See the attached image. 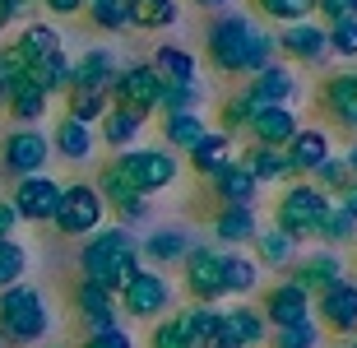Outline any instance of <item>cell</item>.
<instances>
[{"instance_id": "cell-1", "label": "cell", "mask_w": 357, "mask_h": 348, "mask_svg": "<svg viewBox=\"0 0 357 348\" xmlns=\"http://www.w3.org/2000/svg\"><path fill=\"white\" fill-rule=\"evenodd\" d=\"M204 61L223 80H251V75H260L265 66L278 61V47L274 33H265L251 14L223 10L204 24Z\"/></svg>"}, {"instance_id": "cell-2", "label": "cell", "mask_w": 357, "mask_h": 348, "mask_svg": "<svg viewBox=\"0 0 357 348\" xmlns=\"http://www.w3.org/2000/svg\"><path fill=\"white\" fill-rule=\"evenodd\" d=\"M79 279H93L121 293L126 283L135 279V269H139V237L130 228H121V223H102L98 232L79 241Z\"/></svg>"}, {"instance_id": "cell-3", "label": "cell", "mask_w": 357, "mask_h": 348, "mask_svg": "<svg viewBox=\"0 0 357 348\" xmlns=\"http://www.w3.org/2000/svg\"><path fill=\"white\" fill-rule=\"evenodd\" d=\"M52 302L38 283H10L0 288V344L5 348H42L52 335Z\"/></svg>"}, {"instance_id": "cell-4", "label": "cell", "mask_w": 357, "mask_h": 348, "mask_svg": "<svg viewBox=\"0 0 357 348\" xmlns=\"http://www.w3.org/2000/svg\"><path fill=\"white\" fill-rule=\"evenodd\" d=\"M325 209H330V195L316 190L306 176L283 181V190H278V200H274V228L288 232L292 241H302V246H306V241H316Z\"/></svg>"}, {"instance_id": "cell-5", "label": "cell", "mask_w": 357, "mask_h": 348, "mask_svg": "<svg viewBox=\"0 0 357 348\" xmlns=\"http://www.w3.org/2000/svg\"><path fill=\"white\" fill-rule=\"evenodd\" d=\"M112 162L126 172V181H130L144 200L172 190L176 181H181V172H185L181 158H176L172 149H162V144H135V149H126V153H112Z\"/></svg>"}, {"instance_id": "cell-6", "label": "cell", "mask_w": 357, "mask_h": 348, "mask_svg": "<svg viewBox=\"0 0 357 348\" xmlns=\"http://www.w3.org/2000/svg\"><path fill=\"white\" fill-rule=\"evenodd\" d=\"M116 307H121V321L153 325V321H162L167 311H176V283L167 279L162 269L139 265V269H135V279L116 293Z\"/></svg>"}, {"instance_id": "cell-7", "label": "cell", "mask_w": 357, "mask_h": 348, "mask_svg": "<svg viewBox=\"0 0 357 348\" xmlns=\"http://www.w3.org/2000/svg\"><path fill=\"white\" fill-rule=\"evenodd\" d=\"M102 223H107V204L98 195V186L93 181H61V204H56L47 228H56L70 241H84L89 232L102 228Z\"/></svg>"}, {"instance_id": "cell-8", "label": "cell", "mask_w": 357, "mask_h": 348, "mask_svg": "<svg viewBox=\"0 0 357 348\" xmlns=\"http://www.w3.org/2000/svg\"><path fill=\"white\" fill-rule=\"evenodd\" d=\"M311 316L325 330V339H339V344L357 339V274H344L339 283L320 288L311 297Z\"/></svg>"}, {"instance_id": "cell-9", "label": "cell", "mask_w": 357, "mask_h": 348, "mask_svg": "<svg viewBox=\"0 0 357 348\" xmlns=\"http://www.w3.org/2000/svg\"><path fill=\"white\" fill-rule=\"evenodd\" d=\"M47 162H52V139L42 126H10L0 135V176L19 181L28 172H47Z\"/></svg>"}, {"instance_id": "cell-10", "label": "cell", "mask_w": 357, "mask_h": 348, "mask_svg": "<svg viewBox=\"0 0 357 348\" xmlns=\"http://www.w3.org/2000/svg\"><path fill=\"white\" fill-rule=\"evenodd\" d=\"M181 293L190 297V302H199V307H223V251L218 246H190V251L181 255Z\"/></svg>"}, {"instance_id": "cell-11", "label": "cell", "mask_w": 357, "mask_h": 348, "mask_svg": "<svg viewBox=\"0 0 357 348\" xmlns=\"http://www.w3.org/2000/svg\"><path fill=\"white\" fill-rule=\"evenodd\" d=\"M93 186H98V195H102V204H107V214L116 218L121 228H139V223H149V214H153V200H144L139 190L126 181V172H121L116 162L107 158L98 172H93Z\"/></svg>"}, {"instance_id": "cell-12", "label": "cell", "mask_w": 357, "mask_h": 348, "mask_svg": "<svg viewBox=\"0 0 357 348\" xmlns=\"http://www.w3.org/2000/svg\"><path fill=\"white\" fill-rule=\"evenodd\" d=\"M158 93H162V80L158 70L149 66V61H130V66L116 70V80H112V89H107V98H112V107H126L135 112V116H158Z\"/></svg>"}, {"instance_id": "cell-13", "label": "cell", "mask_w": 357, "mask_h": 348, "mask_svg": "<svg viewBox=\"0 0 357 348\" xmlns=\"http://www.w3.org/2000/svg\"><path fill=\"white\" fill-rule=\"evenodd\" d=\"M56 204H61V181L47 172L19 176L10 190V209L19 214V223H52Z\"/></svg>"}, {"instance_id": "cell-14", "label": "cell", "mask_w": 357, "mask_h": 348, "mask_svg": "<svg viewBox=\"0 0 357 348\" xmlns=\"http://www.w3.org/2000/svg\"><path fill=\"white\" fill-rule=\"evenodd\" d=\"M344 274H348V260H344V251H334V246H311V251H302L288 269H283V279H292L311 297H316L320 288L339 283Z\"/></svg>"}, {"instance_id": "cell-15", "label": "cell", "mask_w": 357, "mask_h": 348, "mask_svg": "<svg viewBox=\"0 0 357 348\" xmlns=\"http://www.w3.org/2000/svg\"><path fill=\"white\" fill-rule=\"evenodd\" d=\"M70 311H75V321L84 325V335L107 330V325H121L116 293L102 288V283H93V279H75L70 283Z\"/></svg>"}, {"instance_id": "cell-16", "label": "cell", "mask_w": 357, "mask_h": 348, "mask_svg": "<svg viewBox=\"0 0 357 348\" xmlns=\"http://www.w3.org/2000/svg\"><path fill=\"white\" fill-rule=\"evenodd\" d=\"M274 47H278V56H288L292 66H325V56H330V42H325V24H316V19L278 24Z\"/></svg>"}, {"instance_id": "cell-17", "label": "cell", "mask_w": 357, "mask_h": 348, "mask_svg": "<svg viewBox=\"0 0 357 348\" xmlns=\"http://www.w3.org/2000/svg\"><path fill=\"white\" fill-rule=\"evenodd\" d=\"M316 107L325 112L334 130L357 135V70H339L316 89Z\"/></svg>"}, {"instance_id": "cell-18", "label": "cell", "mask_w": 357, "mask_h": 348, "mask_svg": "<svg viewBox=\"0 0 357 348\" xmlns=\"http://www.w3.org/2000/svg\"><path fill=\"white\" fill-rule=\"evenodd\" d=\"M255 307H260L269 330H278V325H292V321H306L311 316V293H302L292 279H274L255 293Z\"/></svg>"}, {"instance_id": "cell-19", "label": "cell", "mask_w": 357, "mask_h": 348, "mask_svg": "<svg viewBox=\"0 0 357 348\" xmlns=\"http://www.w3.org/2000/svg\"><path fill=\"white\" fill-rule=\"evenodd\" d=\"M334 153V135L330 126H297V135H292L288 144H283V158H288V172L292 181L297 176H311L320 167V162Z\"/></svg>"}, {"instance_id": "cell-20", "label": "cell", "mask_w": 357, "mask_h": 348, "mask_svg": "<svg viewBox=\"0 0 357 348\" xmlns=\"http://www.w3.org/2000/svg\"><path fill=\"white\" fill-rule=\"evenodd\" d=\"M209 232L223 251H241V246H251L255 232H260V209H255V204H218L209 214Z\"/></svg>"}, {"instance_id": "cell-21", "label": "cell", "mask_w": 357, "mask_h": 348, "mask_svg": "<svg viewBox=\"0 0 357 348\" xmlns=\"http://www.w3.org/2000/svg\"><path fill=\"white\" fill-rule=\"evenodd\" d=\"M10 47L28 70V66H42V61H52V56L66 52V33H61L56 24H47V19H28V24H19V33L10 38Z\"/></svg>"}, {"instance_id": "cell-22", "label": "cell", "mask_w": 357, "mask_h": 348, "mask_svg": "<svg viewBox=\"0 0 357 348\" xmlns=\"http://www.w3.org/2000/svg\"><path fill=\"white\" fill-rule=\"evenodd\" d=\"M246 93H251L260 107H292L297 93H302V80H297V70H292V66L274 61V66H265L260 75L246 80Z\"/></svg>"}, {"instance_id": "cell-23", "label": "cell", "mask_w": 357, "mask_h": 348, "mask_svg": "<svg viewBox=\"0 0 357 348\" xmlns=\"http://www.w3.org/2000/svg\"><path fill=\"white\" fill-rule=\"evenodd\" d=\"M297 126H302V116H297V107H260L251 121H246V144H265V149H283L297 135Z\"/></svg>"}, {"instance_id": "cell-24", "label": "cell", "mask_w": 357, "mask_h": 348, "mask_svg": "<svg viewBox=\"0 0 357 348\" xmlns=\"http://www.w3.org/2000/svg\"><path fill=\"white\" fill-rule=\"evenodd\" d=\"M204 190H209L213 204H255L265 186H260L246 167H241V158H232L227 167H218V172L204 181Z\"/></svg>"}, {"instance_id": "cell-25", "label": "cell", "mask_w": 357, "mask_h": 348, "mask_svg": "<svg viewBox=\"0 0 357 348\" xmlns=\"http://www.w3.org/2000/svg\"><path fill=\"white\" fill-rule=\"evenodd\" d=\"M241 149H237V139H232V135H223V130H204V139H199L195 149H185L181 158H185V167H190V172L199 176V181H209L213 172H218V167H227V162L237 158Z\"/></svg>"}, {"instance_id": "cell-26", "label": "cell", "mask_w": 357, "mask_h": 348, "mask_svg": "<svg viewBox=\"0 0 357 348\" xmlns=\"http://www.w3.org/2000/svg\"><path fill=\"white\" fill-rule=\"evenodd\" d=\"M195 241H190V232L185 228H153L144 241H139V265H149V269H176L181 265V255L190 251Z\"/></svg>"}, {"instance_id": "cell-27", "label": "cell", "mask_w": 357, "mask_h": 348, "mask_svg": "<svg viewBox=\"0 0 357 348\" xmlns=\"http://www.w3.org/2000/svg\"><path fill=\"white\" fill-rule=\"evenodd\" d=\"M47 139H52V158H61V162H93V153H98V135H93V126L70 121V116L56 121Z\"/></svg>"}, {"instance_id": "cell-28", "label": "cell", "mask_w": 357, "mask_h": 348, "mask_svg": "<svg viewBox=\"0 0 357 348\" xmlns=\"http://www.w3.org/2000/svg\"><path fill=\"white\" fill-rule=\"evenodd\" d=\"M149 66L158 70L162 84H195V80H204V75H199L204 61H199L190 47H181V42H158L153 56H149Z\"/></svg>"}, {"instance_id": "cell-29", "label": "cell", "mask_w": 357, "mask_h": 348, "mask_svg": "<svg viewBox=\"0 0 357 348\" xmlns=\"http://www.w3.org/2000/svg\"><path fill=\"white\" fill-rule=\"evenodd\" d=\"M260 288H265V269L255 265V255L251 251H223V293L237 297V302H251Z\"/></svg>"}, {"instance_id": "cell-30", "label": "cell", "mask_w": 357, "mask_h": 348, "mask_svg": "<svg viewBox=\"0 0 357 348\" xmlns=\"http://www.w3.org/2000/svg\"><path fill=\"white\" fill-rule=\"evenodd\" d=\"M144 126H149V121H144V116H135V112H126V107H107L102 121L93 126V135H98V139H102L112 153H126V149L144 144Z\"/></svg>"}, {"instance_id": "cell-31", "label": "cell", "mask_w": 357, "mask_h": 348, "mask_svg": "<svg viewBox=\"0 0 357 348\" xmlns=\"http://www.w3.org/2000/svg\"><path fill=\"white\" fill-rule=\"evenodd\" d=\"M251 255H255V265L260 269H283L302 255V241H292L288 232H278L274 223H260V232H255V241H251Z\"/></svg>"}, {"instance_id": "cell-32", "label": "cell", "mask_w": 357, "mask_h": 348, "mask_svg": "<svg viewBox=\"0 0 357 348\" xmlns=\"http://www.w3.org/2000/svg\"><path fill=\"white\" fill-rule=\"evenodd\" d=\"M181 19V0H126V24L135 33H167Z\"/></svg>"}, {"instance_id": "cell-33", "label": "cell", "mask_w": 357, "mask_h": 348, "mask_svg": "<svg viewBox=\"0 0 357 348\" xmlns=\"http://www.w3.org/2000/svg\"><path fill=\"white\" fill-rule=\"evenodd\" d=\"M121 70V56L112 47H89V52L70 66V84H89V89H112Z\"/></svg>"}, {"instance_id": "cell-34", "label": "cell", "mask_w": 357, "mask_h": 348, "mask_svg": "<svg viewBox=\"0 0 357 348\" xmlns=\"http://www.w3.org/2000/svg\"><path fill=\"white\" fill-rule=\"evenodd\" d=\"M5 116H10L14 126H42V121L52 116V93H42L38 84L19 80L14 93H10V103H5Z\"/></svg>"}, {"instance_id": "cell-35", "label": "cell", "mask_w": 357, "mask_h": 348, "mask_svg": "<svg viewBox=\"0 0 357 348\" xmlns=\"http://www.w3.org/2000/svg\"><path fill=\"white\" fill-rule=\"evenodd\" d=\"M241 167L260 181V186H283V181H292L288 172V158H283V149H265V144H246L237 153Z\"/></svg>"}, {"instance_id": "cell-36", "label": "cell", "mask_w": 357, "mask_h": 348, "mask_svg": "<svg viewBox=\"0 0 357 348\" xmlns=\"http://www.w3.org/2000/svg\"><path fill=\"white\" fill-rule=\"evenodd\" d=\"M209 130V121L199 116V112H176V116H162L158 135H162V149H172L176 158H181L185 149H195Z\"/></svg>"}, {"instance_id": "cell-37", "label": "cell", "mask_w": 357, "mask_h": 348, "mask_svg": "<svg viewBox=\"0 0 357 348\" xmlns=\"http://www.w3.org/2000/svg\"><path fill=\"white\" fill-rule=\"evenodd\" d=\"M61 98H66V116L70 121H84V126H98V121H102V112L112 107L107 89H89V84H70Z\"/></svg>"}, {"instance_id": "cell-38", "label": "cell", "mask_w": 357, "mask_h": 348, "mask_svg": "<svg viewBox=\"0 0 357 348\" xmlns=\"http://www.w3.org/2000/svg\"><path fill=\"white\" fill-rule=\"evenodd\" d=\"M204 103H209V89H204V80H195V84H162V93H158V116L199 112Z\"/></svg>"}, {"instance_id": "cell-39", "label": "cell", "mask_w": 357, "mask_h": 348, "mask_svg": "<svg viewBox=\"0 0 357 348\" xmlns=\"http://www.w3.org/2000/svg\"><path fill=\"white\" fill-rule=\"evenodd\" d=\"M144 348H195V339H190V325H185V311H167L162 321L149 325V339Z\"/></svg>"}, {"instance_id": "cell-40", "label": "cell", "mask_w": 357, "mask_h": 348, "mask_svg": "<svg viewBox=\"0 0 357 348\" xmlns=\"http://www.w3.org/2000/svg\"><path fill=\"white\" fill-rule=\"evenodd\" d=\"M320 344H325V330L316 325V316H306V321H292V325L269 330L265 348H320Z\"/></svg>"}, {"instance_id": "cell-41", "label": "cell", "mask_w": 357, "mask_h": 348, "mask_svg": "<svg viewBox=\"0 0 357 348\" xmlns=\"http://www.w3.org/2000/svg\"><path fill=\"white\" fill-rule=\"evenodd\" d=\"M84 19H89V28H98L107 38L130 33V24H126V0H89L84 5Z\"/></svg>"}, {"instance_id": "cell-42", "label": "cell", "mask_w": 357, "mask_h": 348, "mask_svg": "<svg viewBox=\"0 0 357 348\" xmlns=\"http://www.w3.org/2000/svg\"><path fill=\"white\" fill-rule=\"evenodd\" d=\"M353 237H357V223L339 209V204L330 200V209H325V218H320V232H316V246H353Z\"/></svg>"}, {"instance_id": "cell-43", "label": "cell", "mask_w": 357, "mask_h": 348, "mask_svg": "<svg viewBox=\"0 0 357 348\" xmlns=\"http://www.w3.org/2000/svg\"><path fill=\"white\" fill-rule=\"evenodd\" d=\"M251 10L269 24H297L316 14V0H251Z\"/></svg>"}, {"instance_id": "cell-44", "label": "cell", "mask_w": 357, "mask_h": 348, "mask_svg": "<svg viewBox=\"0 0 357 348\" xmlns=\"http://www.w3.org/2000/svg\"><path fill=\"white\" fill-rule=\"evenodd\" d=\"M24 279H28V246L19 237H5L0 241V288L24 283Z\"/></svg>"}, {"instance_id": "cell-45", "label": "cell", "mask_w": 357, "mask_h": 348, "mask_svg": "<svg viewBox=\"0 0 357 348\" xmlns=\"http://www.w3.org/2000/svg\"><path fill=\"white\" fill-rule=\"evenodd\" d=\"M306 181H311L316 190H325V195H339V190H344L348 181H353V172H348L344 153H330V158L320 162V167H316L311 176H306Z\"/></svg>"}, {"instance_id": "cell-46", "label": "cell", "mask_w": 357, "mask_h": 348, "mask_svg": "<svg viewBox=\"0 0 357 348\" xmlns=\"http://www.w3.org/2000/svg\"><path fill=\"white\" fill-rule=\"evenodd\" d=\"M325 42H330V56H339V61H357V19L330 24V28H325Z\"/></svg>"}, {"instance_id": "cell-47", "label": "cell", "mask_w": 357, "mask_h": 348, "mask_svg": "<svg viewBox=\"0 0 357 348\" xmlns=\"http://www.w3.org/2000/svg\"><path fill=\"white\" fill-rule=\"evenodd\" d=\"M19 80H24V61H19L14 47L5 42V47H0V112H5V103H10V93H14Z\"/></svg>"}, {"instance_id": "cell-48", "label": "cell", "mask_w": 357, "mask_h": 348, "mask_svg": "<svg viewBox=\"0 0 357 348\" xmlns=\"http://www.w3.org/2000/svg\"><path fill=\"white\" fill-rule=\"evenodd\" d=\"M75 348H135V335L126 330V325H107V330H93V335H84Z\"/></svg>"}, {"instance_id": "cell-49", "label": "cell", "mask_w": 357, "mask_h": 348, "mask_svg": "<svg viewBox=\"0 0 357 348\" xmlns=\"http://www.w3.org/2000/svg\"><path fill=\"white\" fill-rule=\"evenodd\" d=\"M316 24H344V19H357V0H316Z\"/></svg>"}, {"instance_id": "cell-50", "label": "cell", "mask_w": 357, "mask_h": 348, "mask_svg": "<svg viewBox=\"0 0 357 348\" xmlns=\"http://www.w3.org/2000/svg\"><path fill=\"white\" fill-rule=\"evenodd\" d=\"M38 19V0H0V33H10L14 24Z\"/></svg>"}, {"instance_id": "cell-51", "label": "cell", "mask_w": 357, "mask_h": 348, "mask_svg": "<svg viewBox=\"0 0 357 348\" xmlns=\"http://www.w3.org/2000/svg\"><path fill=\"white\" fill-rule=\"evenodd\" d=\"M84 5H89V0H38V10L47 14V19H79Z\"/></svg>"}, {"instance_id": "cell-52", "label": "cell", "mask_w": 357, "mask_h": 348, "mask_svg": "<svg viewBox=\"0 0 357 348\" xmlns=\"http://www.w3.org/2000/svg\"><path fill=\"white\" fill-rule=\"evenodd\" d=\"M330 200H334V204H339V209H344V214H348V218L357 223V176L348 181L344 190H339V195H330Z\"/></svg>"}, {"instance_id": "cell-53", "label": "cell", "mask_w": 357, "mask_h": 348, "mask_svg": "<svg viewBox=\"0 0 357 348\" xmlns=\"http://www.w3.org/2000/svg\"><path fill=\"white\" fill-rule=\"evenodd\" d=\"M19 228H24V223H19V214L10 209V200H0V241H5V237H14Z\"/></svg>"}, {"instance_id": "cell-54", "label": "cell", "mask_w": 357, "mask_h": 348, "mask_svg": "<svg viewBox=\"0 0 357 348\" xmlns=\"http://www.w3.org/2000/svg\"><path fill=\"white\" fill-rule=\"evenodd\" d=\"M190 5H195V10H204V14H223L232 0H190Z\"/></svg>"}, {"instance_id": "cell-55", "label": "cell", "mask_w": 357, "mask_h": 348, "mask_svg": "<svg viewBox=\"0 0 357 348\" xmlns=\"http://www.w3.org/2000/svg\"><path fill=\"white\" fill-rule=\"evenodd\" d=\"M344 162H348V172H353V176H357V139H353V144H348V153H344Z\"/></svg>"}, {"instance_id": "cell-56", "label": "cell", "mask_w": 357, "mask_h": 348, "mask_svg": "<svg viewBox=\"0 0 357 348\" xmlns=\"http://www.w3.org/2000/svg\"><path fill=\"white\" fill-rule=\"evenodd\" d=\"M42 348H75V344H42Z\"/></svg>"}, {"instance_id": "cell-57", "label": "cell", "mask_w": 357, "mask_h": 348, "mask_svg": "<svg viewBox=\"0 0 357 348\" xmlns=\"http://www.w3.org/2000/svg\"><path fill=\"white\" fill-rule=\"evenodd\" d=\"M353 260H357V237H353Z\"/></svg>"}, {"instance_id": "cell-58", "label": "cell", "mask_w": 357, "mask_h": 348, "mask_svg": "<svg viewBox=\"0 0 357 348\" xmlns=\"http://www.w3.org/2000/svg\"><path fill=\"white\" fill-rule=\"evenodd\" d=\"M348 348H357V339H348Z\"/></svg>"}, {"instance_id": "cell-59", "label": "cell", "mask_w": 357, "mask_h": 348, "mask_svg": "<svg viewBox=\"0 0 357 348\" xmlns=\"http://www.w3.org/2000/svg\"><path fill=\"white\" fill-rule=\"evenodd\" d=\"M334 348H348V344H334Z\"/></svg>"}, {"instance_id": "cell-60", "label": "cell", "mask_w": 357, "mask_h": 348, "mask_svg": "<svg viewBox=\"0 0 357 348\" xmlns=\"http://www.w3.org/2000/svg\"><path fill=\"white\" fill-rule=\"evenodd\" d=\"M0 348H5V344H0Z\"/></svg>"}]
</instances>
